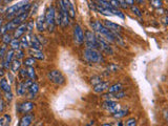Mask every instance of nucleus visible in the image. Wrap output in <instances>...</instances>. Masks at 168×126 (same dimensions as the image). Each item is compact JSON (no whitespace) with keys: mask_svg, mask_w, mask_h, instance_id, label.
Wrapping results in <instances>:
<instances>
[{"mask_svg":"<svg viewBox=\"0 0 168 126\" xmlns=\"http://www.w3.org/2000/svg\"><path fill=\"white\" fill-rule=\"evenodd\" d=\"M91 26H93V30H95L96 33L101 35L108 42H115V38H113V33L103 23H101L100 21H93Z\"/></svg>","mask_w":168,"mask_h":126,"instance_id":"f257e3e1","label":"nucleus"},{"mask_svg":"<svg viewBox=\"0 0 168 126\" xmlns=\"http://www.w3.org/2000/svg\"><path fill=\"white\" fill-rule=\"evenodd\" d=\"M83 57L88 63H102L104 62V57L98 50L86 48L83 53Z\"/></svg>","mask_w":168,"mask_h":126,"instance_id":"f03ea898","label":"nucleus"},{"mask_svg":"<svg viewBox=\"0 0 168 126\" xmlns=\"http://www.w3.org/2000/svg\"><path fill=\"white\" fill-rule=\"evenodd\" d=\"M45 24L47 25L50 32H53L54 28H55V17H56V10L54 5L48 6L47 11L45 13Z\"/></svg>","mask_w":168,"mask_h":126,"instance_id":"7ed1b4c3","label":"nucleus"},{"mask_svg":"<svg viewBox=\"0 0 168 126\" xmlns=\"http://www.w3.org/2000/svg\"><path fill=\"white\" fill-rule=\"evenodd\" d=\"M84 41H85L86 48H91V50H98V41H97V36L94 32L87 30L84 34Z\"/></svg>","mask_w":168,"mask_h":126,"instance_id":"20e7f679","label":"nucleus"},{"mask_svg":"<svg viewBox=\"0 0 168 126\" xmlns=\"http://www.w3.org/2000/svg\"><path fill=\"white\" fill-rule=\"evenodd\" d=\"M47 78L50 82L57 84V85H63L65 83V77L63 76V74L59 71H50L47 74Z\"/></svg>","mask_w":168,"mask_h":126,"instance_id":"39448f33","label":"nucleus"},{"mask_svg":"<svg viewBox=\"0 0 168 126\" xmlns=\"http://www.w3.org/2000/svg\"><path fill=\"white\" fill-rule=\"evenodd\" d=\"M97 41H98V46L101 50H102L103 53L107 54V55H113V47L111 46L109 42L107 40H105L104 38L102 37L101 35H97Z\"/></svg>","mask_w":168,"mask_h":126,"instance_id":"423d86ee","label":"nucleus"},{"mask_svg":"<svg viewBox=\"0 0 168 126\" xmlns=\"http://www.w3.org/2000/svg\"><path fill=\"white\" fill-rule=\"evenodd\" d=\"M28 0H24V1H22V2H19V3H17V4L12 5V6L8 8H6V11H5V16H6V18H8V19L15 18L16 14H17V12L19 11V8H22L23 5L28 4Z\"/></svg>","mask_w":168,"mask_h":126,"instance_id":"0eeeda50","label":"nucleus"},{"mask_svg":"<svg viewBox=\"0 0 168 126\" xmlns=\"http://www.w3.org/2000/svg\"><path fill=\"white\" fill-rule=\"evenodd\" d=\"M103 108L105 109L106 111L111 113H115L121 109V106L118 102H116L113 100H105L104 101V103H103Z\"/></svg>","mask_w":168,"mask_h":126,"instance_id":"6e6552de","label":"nucleus"},{"mask_svg":"<svg viewBox=\"0 0 168 126\" xmlns=\"http://www.w3.org/2000/svg\"><path fill=\"white\" fill-rule=\"evenodd\" d=\"M74 41L78 45H81L84 42V33H83L82 28L79 24H76L74 28Z\"/></svg>","mask_w":168,"mask_h":126,"instance_id":"1a4fd4ad","label":"nucleus"},{"mask_svg":"<svg viewBox=\"0 0 168 126\" xmlns=\"http://www.w3.org/2000/svg\"><path fill=\"white\" fill-rule=\"evenodd\" d=\"M33 108H34V103L30 102V101H24L22 103L18 104L17 106V110L20 113H28Z\"/></svg>","mask_w":168,"mask_h":126,"instance_id":"9d476101","label":"nucleus"},{"mask_svg":"<svg viewBox=\"0 0 168 126\" xmlns=\"http://www.w3.org/2000/svg\"><path fill=\"white\" fill-rule=\"evenodd\" d=\"M28 42H30V46H32V48L40 50L41 42L37 36L34 35V34H30V35H28Z\"/></svg>","mask_w":168,"mask_h":126,"instance_id":"9b49d317","label":"nucleus"},{"mask_svg":"<svg viewBox=\"0 0 168 126\" xmlns=\"http://www.w3.org/2000/svg\"><path fill=\"white\" fill-rule=\"evenodd\" d=\"M103 24L105 25L106 28L111 32H122L123 30V28L121 26L120 24L118 23H115V22H111V21H108V20H103Z\"/></svg>","mask_w":168,"mask_h":126,"instance_id":"f8f14e48","label":"nucleus"},{"mask_svg":"<svg viewBox=\"0 0 168 126\" xmlns=\"http://www.w3.org/2000/svg\"><path fill=\"white\" fill-rule=\"evenodd\" d=\"M14 58H15V50H10L6 53V55L4 57V60H3V66H4V68L8 69L9 67H11V64H12V61L14 60Z\"/></svg>","mask_w":168,"mask_h":126,"instance_id":"ddd939ff","label":"nucleus"},{"mask_svg":"<svg viewBox=\"0 0 168 126\" xmlns=\"http://www.w3.org/2000/svg\"><path fill=\"white\" fill-rule=\"evenodd\" d=\"M34 121V115L33 113H26L20 119L19 126H30L32 122Z\"/></svg>","mask_w":168,"mask_h":126,"instance_id":"4468645a","label":"nucleus"},{"mask_svg":"<svg viewBox=\"0 0 168 126\" xmlns=\"http://www.w3.org/2000/svg\"><path fill=\"white\" fill-rule=\"evenodd\" d=\"M25 32H26V23H22V24H20L19 26H17L16 30H14V35L13 36H14V38L18 39V38L22 37Z\"/></svg>","mask_w":168,"mask_h":126,"instance_id":"2eb2a0df","label":"nucleus"},{"mask_svg":"<svg viewBox=\"0 0 168 126\" xmlns=\"http://www.w3.org/2000/svg\"><path fill=\"white\" fill-rule=\"evenodd\" d=\"M63 2H64L66 8H67V13H68L69 18L70 19H75L76 12H75V8H74V4L70 2V0H63Z\"/></svg>","mask_w":168,"mask_h":126,"instance_id":"dca6fc26","label":"nucleus"},{"mask_svg":"<svg viewBox=\"0 0 168 126\" xmlns=\"http://www.w3.org/2000/svg\"><path fill=\"white\" fill-rule=\"evenodd\" d=\"M109 86H111V83L108 81L107 82H102V83L98 84V85L94 86V91L97 93H102L105 91H107Z\"/></svg>","mask_w":168,"mask_h":126,"instance_id":"f3484780","label":"nucleus"},{"mask_svg":"<svg viewBox=\"0 0 168 126\" xmlns=\"http://www.w3.org/2000/svg\"><path fill=\"white\" fill-rule=\"evenodd\" d=\"M28 54L30 55V57H33L38 60H43L44 59V54L41 52L40 50H36V48H30L28 50Z\"/></svg>","mask_w":168,"mask_h":126,"instance_id":"a211bd4d","label":"nucleus"},{"mask_svg":"<svg viewBox=\"0 0 168 126\" xmlns=\"http://www.w3.org/2000/svg\"><path fill=\"white\" fill-rule=\"evenodd\" d=\"M36 28H37L38 32H43L45 28V17L44 16H39L36 20Z\"/></svg>","mask_w":168,"mask_h":126,"instance_id":"6ab92c4d","label":"nucleus"},{"mask_svg":"<svg viewBox=\"0 0 168 126\" xmlns=\"http://www.w3.org/2000/svg\"><path fill=\"white\" fill-rule=\"evenodd\" d=\"M38 91H39V85H38L36 82H34V83L28 87V98L34 99L36 95L38 93Z\"/></svg>","mask_w":168,"mask_h":126,"instance_id":"aec40b11","label":"nucleus"},{"mask_svg":"<svg viewBox=\"0 0 168 126\" xmlns=\"http://www.w3.org/2000/svg\"><path fill=\"white\" fill-rule=\"evenodd\" d=\"M26 89H28V86L25 85L24 81H21L17 84L16 86V93H17L18 96H23L26 93Z\"/></svg>","mask_w":168,"mask_h":126,"instance_id":"412c9836","label":"nucleus"},{"mask_svg":"<svg viewBox=\"0 0 168 126\" xmlns=\"http://www.w3.org/2000/svg\"><path fill=\"white\" fill-rule=\"evenodd\" d=\"M21 68V62L20 60H18V59H14V60L12 61V64H11V69H12V71L14 74L17 73V71H20Z\"/></svg>","mask_w":168,"mask_h":126,"instance_id":"4be33fe9","label":"nucleus"},{"mask_svg":"<svg viewBox=\"0 0 168 126\" xmlns=\"http://www.w3.org/2000/svg\"><path fill=\"white\" fill-rule=\"evenodd\" d=\"M123 89V85L121 83H116V84H113L108 87V93H119Z\"/></svg>","mask_w":168,"mask_h":126,"instance_id":"5701e85b","label":"nucleus"},{"mask_svg":"<svg viewBox=\"0 0 168 126\" xmlns=\"http://www.w3.org/2000/svg\"><path fill=\"white\" fill-rule=\"evenodd\" d=\"M127 113H128L127 108H121V109H119L117 113H113V117L115 119H122L123 117H125L126 115H127Z\"/></svg>","mask_w":168,"mask_h":126,"instance_id":"b1692460","label":"nucleus"},{"mask_svg":"<svg viewBox=\"0 0 168 126\" xmlns=\"http://www.w3.org/2000/svg\"><path fill=\"white\" fill-rule=\"evenodd\" d=\"M0 88H1L4 93H6V91H11V86H10V84H9V82H8L6 79L2 78L1 80H0Z\"/></svg>","mask_w":168,"mask_h":126,"instance_id":"393cba45","label":"nucleus"},{"mask_svg":"<svg viewBox=\"0 0 168 126\" xmlns=\"http://www.w3.org/2000/svg\"><path fill=\"white\" fill-rule=\"evenodd\" d=\"M10 46H11V50H20V41L18 40V39H16V38H13V40L11 41L10 43Z\"/></svg>","mask_w":168,"mask_h":126,"instance_id":"a878e982","label":"nucleus"},{"mask_svg":"<svg viewBox=\"0 0 168 126\" xmlns=\"http://www.w3.org/2000/svg\"><path fill=\"white\" fill-rule=\"evenodd\" d=\"M30 46V42H28V36H24L23 35L21 37V40H20V47L22 50H25V48H28Z\"/></svg>","mask_w":168,"mask_h":126,"instance_id":"bb28decb","label":"nucleus"},{"mask_svg":"<svg viewBox=\"0 0 168 126\" xmlns=\"http://www.w3.org/2000/svg\"><path fill=\"white\" fill-rule=\"evenodd\" d=\"M11 117L9 115H4L2 118H0V125L1 126H10Z\"/></svg>","mask_w":168,"mask_h":126,"instance_id":"cd10ccee","label":"nucleus"},{"mask_svg":"<svg viewBox=\"0 0 168 126\" xmlns=\"http://www.w3.org/2000/svg\"><path fill=\"white\" fill-rule=\"evenodd\" d=\"M102 77L101 76H94V77H91L90 78V83L93 84L94 86L98 85V84L102 83Z\"/></svg>","mask_w":168,"mask_h":126,"instance_id":"c85d7f7f","label":"nucleus"},{"mask_svg":"<svg viewBox=\"0 0 168 126\" xmlns=\"http://www.w3.org/2000/svg\"><path fill=\"white\" fill-rule=\"evenodd\" d=\"M36 63V59L33 58V57H30V58H26L24 60V62H23V64H24L26 67H32V66L35 65Z\"/></svg>","mask_w":168,"mask_h":126,"instance_id":"c756f323","label":"nucleus"},{"mask_svg":"<svg viewBox=\"0 0 168 126\" xmlns=\"http://www.w3.org/2000/svg\"><path fill=\"white\" fill-rule=\"evenodd\" d=\"M119 69H120V66L118 64H115V63H111L107 65V71H109L111 73H117Z\"/></svg>","mask_w":168,"mask_h":126,"instance_id":"7c9ffc66","label":"nucleus"},{"mask_svg":"<svg viewBox=\"0 0 168 126\" xmlns=\"http://www.w3.org/2000/svg\"><path fill=\"white\" fill-rule=\"evenodd\" d=\"M111 13H113V15H115V16H118L119 18H121V19H125V16H124V14H123V12L122 11H120L119 8H111Z\"/></svg>","mask_w":168,"mask_h":126,"instance_id":"2f4dec72","label":"nucleus"},{"mask_svg":"<svg viewBox=\"0 0 168 126\" xmlns=\"http://www.w3.org/2000/svg\"><path fill=\"white\" fill-rule=\"evenodd\" d=\"M12 40H13V38H12V36H11V34L6 33V34H4V35H2L3 44H6V45H8V44H10Z\"/></svg>","mask_w":168,"mask_h":126,"instance_id":"473e14b6","label":"nucleus"},{"mask_svg":"<svg viewBox=\"0 0 168 126\" xmlns=\"http://www.w3.org/2000/svg\"><path fill=\"white\" fill-rule=\"evenodd\" d=\"M28 77L30 79H32V80H36V73H35V69H34V67L32 66V67H28Z\"/></svg>","mask_w":168,"mask_h":126,"instance_id":"72a5a7b5","label":"nucleus"},{"mask_svg":"<svg viewBox=\"0 0 168 126\" xmlns=\"http://www.w3.org/2000/svg\"><path fill=\"white\" fill-rule=\"evenodd\" d=\"M6 53H8V46H6V44H3V45L0 46V59H4Z\"/></svg>","mask_w":168,"mask_h":126,"instance_id":"f704fd0d","label":"nucleus"},{"mask_svg":"<svg viewBox=\"0 0 168 126\" xmlns=\"http://www.w3.org/2000/svg\"><path fill=\"white\" fill-rule=\"evenodd\" d=\"M162 1L161 0H150V5L155 8H162Z\"/></svg>","mask_w":168,"mask_h":126,"instance_id":"c9c22d12","label":"nucleus"},{"mask_svg":"<svg viewBox=\"0 0 168 126\" xmlns=\"http://www.w3.org/2000/svg\"><path fill=\"white\" fill-rule=\"evenodd\" d=\"M130 10L131 12L135 14V16H138V17H142V12H141V10L138 8V6H135V5H133V6H130Z\"/></svg>","mask_w":168,"mask_h":126,"instance_id":"e433bc0d","label":"nucleus"},{"mask_svg":"<svg viewBox=\"0 0 168 126\" xmlns=\"http://www.w3.org/2000/svg\"><path fill=\"white\" fill-rule=\"evenodd\" d=\"M26 77H28V71L25 68H20V71H19V78L21 79V81H24Z\"/></svg>","mask_w":168,"mask_h":126,"instance_id":"4c0bfd02","label":"nucleus"},{"mask_svg":"<svg viewBox=\"0 0 168 126\" xmlns=\"http://www.w3.org/2000/svg\"><path fill=\"white\" fill-rule=\"evenodd\" d=\"M33 30H34V21H30L28 23H26V32H28V35L33 34Z\"/></svg>","mask_w":168,"mask_h":126,"instance_id":"58836bf2","label":"nucleus"},{"mask_svg":"<svg viewBox=\"0 0 168 126\" xmlns=\"http://www.w3.org/2000/svg\"><path fill=\"white\" fill-rule=\"evenodd\" d=\"M125 126H137V120L135 118H129L125 122Z\"/></svg>","mask_w":168,"mask_h":126,"instance_id":"ea45409f","label":"nucleus"},{"mask_svg":"<svg viewBox=\"0 0 168 126\" xmlns=\"http://www.w3.org/2000/svg\"><path fill=\"white\" fill-rule=\"evenodd\" d=\"M23 56H24V52H23V50H18L15 52V58L18 59V60L22 59Z\"/></svg>","mask_w":168,"mask_h":126,"instance_id":"a19ab883","label":"nucleus"},{"mask_svg":"<svg viewBox=\"0 0 168 126\" xmlns=\"http://www.w3.org/2000/svg\"><path fill=\"white\" fill-rule=\"evenodd\" d=\"M126 96V93L125 91H119V93H113V98L115 99H122V98H124V97Z\"/></svg>","mask_w":168,"mask_h":126,"instance_id":"79ce46f5","label":"nucleus"},{"mask_svg":"<svg viewBox=\"0 0 168 126\" xmlns=\"http://www.w3.org/2000/svg\"><path fill=\"white\" fill-rule=\"evenodd\" d=\"M55 23L57 25H61V15L59 10L56 11V17H55Z\"/></svg>","mask_w":168,"mask_h":126,"instance_id":"37998d69","label":"nucleus"},{"mask_svg":"<svg viewBox=\"0 0 168 126\" xmlns=\"http://www.w3.org/2000/svg\"><path fill=\"white\" fill-rule=\"evenodd\" d=\"M4 99L8 102H11V101L13 100V93H11V91H6V93H4Z\"/></svg>","mask_w":168,"mask_h":126,"instance_id":"c03bdc74","label":"nucleus"},{"mask_svg":"<svg viewBox=\"0 0 168 126\" xmlns=\"http://www.w3.org/2000/svg\"><path fill=\"white\" fill-rule=\"evenodd\" d=\"M102 97L105 98L106 100H111V98H113V93H104V95H102Z\"/></svg>","mask_w":168,"mask_h":126,"instance_id":"a18cd8bd","label":"nucleus"},{"mask_svg":"<svg viewBox=\"0 0 168 126\" xmlns=\"http://www.w3.org/2000/svg\"><path fill=\"white\" fill-rule=\"evenodd\" d=\"M161 21H162V23H163V24L168 25V16H164V17H162Z\"/></svg>","mask_w":168,"mask_h":126,"instance_id":"49530a36","label":"nucleus"},{"mask_svg":"<svg viewBox=\"0 0 168 126\" xmlns=\"http://www.w3.org/2000/svg\"><path fill=\"white\" fill-rule=\"evenodd\" d=\"M135 0H125L126 4H127L128 6H133V5H135Z\"/></svg>","mask_w":168,"mask_h":126,"instance_id":"de8ad7c7","label":"nucleus"},{"mask_svg":"<svg viewBox=\"0 0 168 126\" xmlns=\"http://www.w3.org/2000/svg\"><path fill=\"white\" fill-rule=\"evenodd\" d=\"M3 108H4V103H3L2 99H0V113L3 110Z\"/></svg>","mask_w":168,"mask_h":126,"instance_id":"09e8293b","label":"nucleus"},{"mask_svg":"<svg viewBox=\"0 0 168 126\" xmlns=\"http://www.w3.org/2000/svg\"><path fill=\"white\" fill-rule=\"evenodd\" d=\"M8 75V78L10 79V82H13L14 81V78H13V76H12V74H10V73H8L6 74Z\"/></svg>","mask_w":168,"mask_h":126,"instance_id":"8fccbe9b","label":"nucleus"},{"mask_svg":"<svg viewBox=\"0 0 168 126\" xmlns=\"http://www.w3.org/2000/svg\"><path fill=\"white\" fill-rule=\"evenodd\" d=\"M3 75H4V71H3V68L0 67V77H2Z\"/></svg>","mask_w":168,"mask_h":126,"instance_id":"3c124183","label":"nucleus"},{"mask_svg":"<svg viewBox=\"0 0 168 126\" xmlns=\"http://www.w3.org/2000/svg\"><path fill=\"white\" fill-rule=\"evenodd\" d=\"M3 23V17H0V26H2Z\"/></svg>","mask_w":168,"mask_h":126,"instance_id":"603ef678","label":"nucleus"},{"mask_svg":"<svg viewBox=\"0 0 168 126\" xmlns=\"http://www.w3.org/2000/svg\"><path fill=\"white\" fill-rule=\"evenodd\" d=\"M11 1H13V0H3V3H4V4H6V3L11 2Z\"/></svg>","mask_w":168,"mask_h":126,"instance_id":"864d4df0","label":"nucleus"},{"mask_svg":"<svg viewBox=\"0 0 168 126\" xmlns=\"http://www.w3.org/2000/svg\"><path fill=\"white\" fill-rule=\"evenodd\" d=\"M135 1H137L138 3H143L144 1H145V0H135Z\"/></svg>","mask_w":168,"mask_h":126,"instance_id":"5fc2aeb1","label":"nucleus"},{"mask_svg":"<svg viewBox=\"0 0 168 126\" xmlns=\"http://www.w3.org/2000/svg\"><path fill=\"white\" fill-rule=\"evenodd\" d=\"M101 126H113V125H111V124H103V125Z\"/></svg>","mask_w":168,"mask_h":126,"instance_id":"6e6d98bb","label":"nucleus"},{"mask_svg":"<svg viewBox=\"0 0 168 126\" xmlns=\"http://www.w3.org/2000/svg\"><path fill=\"white\" fill-rule=\"evenodd\" d=\"M0 2H3V0H0Z\"/></svg>","mask_w":168,"mask_h":126,"instance_id":"4d7b16f0","label":"nucleus"},{"mask_svg":"<svg viewBox=\"0 0 168 126\" xmlns=\"http://www.w3.org/2000/svg\"><path fill=\"white\" fill-rule=\"evenodd\" d=\"M106 1H109V0H106Z\"/></svg>","mask_w":168,"mask_h":126,"instance_id":"13d9d810","label":"nucleus"},{"mask_svg":"<svg viewBox=\"0 0 168 126\" xmlns=\"http://www.w3.org/2000/svg\"><path fill=\"white\" fill-rule=\"evenodd\" d=\"M0 99H1V96H0Z\"/></svg>","mask_w":168,"mask_h":126,"instance_id":"bf43d9fd","label":"nucleus"},{"mask_svg":"<svg viewBox=\"0 0 168 126\" xmlns=\"http://www.w3.org/2000/svg\"><path fill=\"white\" fill-rule=\"evenodd\" d=\"M0 35H1V33H0Z\"/></svg>","mask_w":168,"mask_h":126,"instance_id":"052dcab7","label":"nucleus"},{"mask_svg":"<svg viewBox=\"0 0 168 126\" xmlns=\"http://www.w3.org/2000/svg\"><path fill=\"white\" fill-rule=\"evenodd\" d=\"M161 1H162V0H161Z\"/></svg>","mask_w":168,"mask_h":126,"instance_id":"680f3d73","label":"nucleus"}]
</instances>
